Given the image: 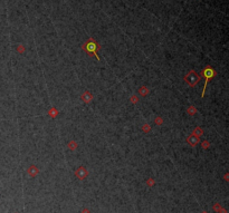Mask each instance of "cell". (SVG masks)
Listing matches in <instances>:
<instances>
[{
	"label": "cell",
	"instance_id": "cell-4",
	"mask_svg": "<svg viewBox=\"0 0 229 213\" xmlns=\"http://www.w3.org/2000/svg\"><path fill=\"white\" fill-rule=\"evenodd\" d=\"M75 175H76V178H78L79 180H84V178L88 175V172H87V170H86L84 166H80L79 169L76 170Z\"/></svg>",
	"mask_w": 229,
	"mask_h": 213
},
{
	"label": "cell",
	"instance_id": "cell-9",
	"mask_svg": "<svg viewBox=\"0 0 229 213\" xmlns=\"http://www.w3.org/2000/svg\"><path fill=\"white\" fill-rule=\"evenodd\" d=\"M202 134V129L201 128H199V127H197V128H194V131H193V135H196V136H200V135Z\"/></svg>",
	"mask_w": 229,
	"mask_h": 213
},
{
	"label": "cell",
	"instance_id": "cell-1",
	"mask_svg": "<svg viewBox=\"0 0 229 213\" xmlns=\"http://www.w3.org/2000/svg\"><path fill=\"white\" fill-rule=\"evenodd\" d=\"M202 75L205 76V79H206V80H205V86H203V89H202V93H201V97H203V96H205V94H206V88H207V85H208V82L215 76L216 71H214L211 67L207 66V67L202 71Z\"/></svg>",
	"mask_w": 229,
	"mask_h": 213
},
{
	"label": "cell",
	"instance_id": "cell-11",
	"mask_svg": "<svg viewBox=\"0 0 229 213\" xmlns=\"http://www.w3.org/2000/svg\"><path fill=\"white\" fill-rule=\"evenodd\" d=\"M49 114H50V115H53V117H55V116L57 115V111H56L55 108H53V109H51V111L49 112Z\"/></svg>",
	"mask_w": 229,
	"mask_h": 213
},
{
	"label": "cell",
	"instance_id": "cell-6",
	"mask_svg": "<svg viewBox=\"0 0 229 213\" xmlns=\"http://www.w3.org/2000/svg\"><path fill=\"white\" fill-rule=\"evenodd\" d=\"M28 172L29 174H30V176H35V175H37V173H38V170H37L36 166H30Z\"/></svg>",
	"mask_w": 229,
	"mask_h": 213
},
{
	"label": "cell",
	"instance_id": "cell-3",
	"mask_svg": "<svg viewBox=\"0 0 229 213\" xmlns=\"http://www.w3.org/2000/svg\"><path fill=\"white\" fill-rule=\"evenodd\" d=\"M96 48H97V44L94 41L93 39L91 38L87 43L83 46V49L85 50L86 53H91L92 55H94V56H96V58L100 60V57L97 56V54H96Z\"/></svg>",
	"mask_w": 229,
	"mask_h": 213
},
{
	"label": "cell",
	"instance_id": "cell-8",
	"mask_svg": "<svg viewBox=\"0 0 229 213\" xmlns=\"http://www.w3.org/2000/svg\"><path fill=\"white\" fill-rule=\"evenodd\" d=\"M139 93H140V95L144 96V95H146V94L149 93V89H148L146 87H141V88L139 89Z\"/></svg>",
	"mask_w": 229,
	"mask_h": 213
},
{
	"label": "cell",
	"instance_id": "cell-7",
	"mask_svg": "<svg viewBox=\"0 0 229 213\" xmlns=\"http://www.w3.org/2000/svg\"><path fill=\"white\" fill-rule=\"evenodd\" d=\"M82 98H83L84 102H87V103H88V102H91V100H92V95H91L90 93L86 92V93H84V95L82 96Z\"/></svg>",
	"mask_w": 229,
	"mask_h": 213
},
{
	"label": "cell",
	"instance_id": "cell-5",
	"mask_svg": "<svg viewBox=\"0 0 229 213\" xmlns=\"http://www.w3.org/2000/svg\"><path fill=\"white\" fill-rule=\"evenodd\" d=\"M188 143L191 145V146H196L198 143H199V137L198 136H196V135H190L189 137H188Z\"/></svg>",
	"mask_w": 229,
	"mask_h": 213
},
{
	"label": "cell",
	"instance_id": "cell-10",
	"mask_svg": "<svg viewBox=\"0 0 229 213\" xmlns=\"http://www.w3.org/2000/svg\"><path fill=\"white\" fill-rule=\"evenodd\" d=\"M188 112H189V114H191V115H193V114L196 113L197 111H196V108H194V107H193V106H190V107H189V109H188Z\"/></svg>",
	"mask_w": 229,
	"mask_h": 213
},
{
	"label": "cell",
	"instance_id": "cell-12",
	"mask_svg": "<svg viewBox=\"0 0 229 213\" xmlns=\"http://www.w3.org/2000/svg\"><path fill=\"white\" fill-rule=\"evenodd\" d=\"M75 146H76V144H75V142H71L69 144H68V147H72V149H75Z\"/></svg>",
	"mask_w": 229,
	"mask_h": 213
},
{
	"label": "cell",
	"instance_id": "cell-2",
	"mask_svg": "<svg viewBox=\"0 0 229 213\" xmlns=\"http://www.w3.org/2000/svg\"><path fill=\"white\" fill-rule=\"evenodd\" d=\"M185 80H186V83L188 84L189 86H191V87H194V86L197 85L198 83H199V80H200V76L196 73V71H190L188 74L186 75V77H185Z\"/></svg>",
	"mask_w": 229,
	"mask_h": 213
}]
</instances>
